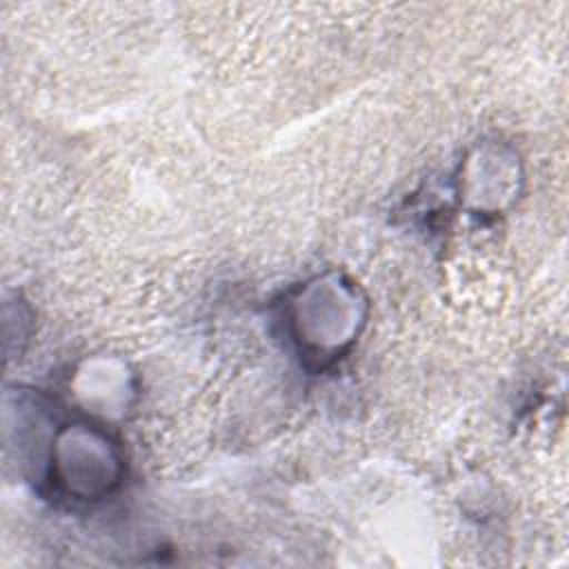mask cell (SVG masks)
<instances>
[{"instance_id": "6da1fadb", "label": "cell", "mask_w": 569, "mask_h": 569, "mask_svg": "<svg viewBox=\"0 0 569 569\" xmlns=\"http://www.w3.org/2000/svg\"><path fill=\"white\" fill-rule=\"evenodd\" d=\"M51 449V473L58 485L78 500H96L120 482V456L116 445L89 425H73L58 433Z\"/></svg>"}]
</instances>
